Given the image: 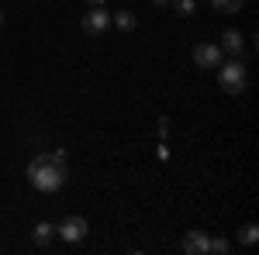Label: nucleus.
<instances>
[{
  "label": "nucleus",
  "instance_id": "nucleus-13",
  "mask_svg": "<svg viewBox=\"0 0 259 255\" xmlns=\"http://www.w3.org/2000/svg\"><path fill=\"white\" fill-rule=\"evenodd\" d=\"M169 7H173V11H177V14H183V18H187V14H194V11H197V7H194V0H169Z\"/></svg>",
  "mask_w": 259,
  "mask_h": 255
},
{
  "label": "nucleus",
  "instance_id": "nucleus-9",
  "mask_svg": "<svg viewBox=\"0 0 259 255\" xmlns=\"http://www.w3.org/2000/svg\"><path fill=\"white\" fill-rule=\"evenodd\" d=\"M111 24H118L121 31H132V28H135L139 21H135V14H132V11H118V14L111 18Z\"/></svg>",
  "mask_w": 259,
  "mask_h": 255
},
{
  "label": "nucleus",
  "instance_id": "nucleus-6",
  "mask_svg": "<svg viewBox=\"0 0 259 255\" xmlns=\"http://www.w3.org/2000/svg\"><path fill=\"white\" fill-rule=\"evenodd\" d=\"M183 252L187 255H207V235H204L200 228L187 231V235H183Z\"/></svg>",
  "mask_w": 259,
  "mask_h": 255
},
{
  "label": "nucleus",
  "instance_id": "nucleus-4",
  "mask_svg": "<svg viewBox=\"0 0 259 255\" xmlns=\"http://www.w3.org/2000/svg\"><path fill=\"white\" fill-rule=\"evenodd\" d=\"M87 231H90V224H87L83 217H66L62 224H56V235H59L62 241H69V245L83 241V238H87Z\"/></svg>",
  "mask_w": 259,
  "mask_h": 255
},
{
  "label": "nucleus",
  "instance_id": "nucleus-12",
  "mask_svg": "<svg viewBox=\"0 0 259 255\" xmlns=\"http://www.w3.org/2000/svg\"><path fill=\"white\" fill-rule=\"evenodd\" d=\"M228 255L232 252V245H228V241H225V238H207V255Z\"/></svg>",
  "mask_w": 259,
  "mask_h": 255
},
{
  "label": "nucleus",
  "instance_id": "nucleus-15",
  "mask_svg": "<svg viewBox=\"0 0 259 255\" xmlns=\"http://www.w3.org/2000/svg\"><path fill=\"white\" fill-rule=\"evenodd\" d=\"M87 4H90V7H104L107 0H87Z\"/></svg>",
  "mask_w": 259,
  "mask_h": 255
},
{
  "label": "nucleus",
  "instance_id": "nucleus-10",
  "mask_svg": "<svg viewBox=\"0 0 259 255\" xmlns=\"http://www.w3.org/2000/svg\"><path fill=\"white\" fill-rule=\"evenodd\" d=\"M211 7L221 11V14H239V11H242V0H211Z\"/></svg>",
  "mask_w": 259,
  "mask_h": 255
},
{
  "label": "nucleus",
  "instance_id": "nucleus-16",
  "mask_svg": "<svg viewBox=\"0 0 259 255\" xmlns=\"http://www.w3.org/2000/svg\"><path fill=\"white\" fill-rule=\"evenodd\" d=\"M152 4H156V7H169V0H152Z\"/></svg>",
  "mask_w": 259,
  "mask_h": 255
},
{
  "label": "nucleus",
  "instance_id": "nucleus-11",
  "mask_svg": "<svg viewBox=\"0 0 259 255\" xmlns=\"http://www.w3.org/2000/svg\"><path fill=\"white\" fill-rule=\"evenodd\" d=\"M239 241H242V245H256V241H259V228H256V224H242V228H239Z\"/></svg>",
  "mask_w": 259,
  "mask_h": 255
},
{
  "label": "nucleus",
  "instance_id": "nucleus-14",
  "mask_svg": "<svg viewBox=\"0 0 259 255\" xmlns=\"http://www.w3.org/2000/svg\"><path fill=\"white\" fill-rule=\"evenodd\" d=\"M159 135H162V138L169 135V121H166V118H159Z\"/></svg>",
  "mask_w": 259,
  "mask_h": 255
},
{
  "label": "nucleus",
  "instance_id": "nucleus-1",
  "mask_svg": "<svg viewBox=\"0 0 259 255\" xmlns=\"http://www.w3.org/2000/svg\"><path fill=\"white\" fill-rule=\"evenodd\" d=\"M28 179L31 186L41 190V193H56L66 186L69 179V166H66V152L62 148H52V152H41L28 162Z\"/></svg>",
  "mask_w": 259,
  "mask_h": 255
},
{
  "label": "nucleus",
  "instance_id": "nucleus-8",
  "mask_svg": "<svg viewBox=\"0 0 259 255\" xmlns=\"http://www.w3.org/2000/svg\"><path fill=\"white\" fill-rule=\"evenodd\" d=\"M31 238H35L38 245H49V241L56 238V224H49V221H38V224H35V231H31Z\"/></svg>",
  "mask_w": 259,
  "mask_h": 255
},
{
  "label": "nucleus",
  "instance_id": "nucleus-5",
  "mask_svg": "<svg viewBox=\"0 0 259 255\" xmlns=\"http://www.w3.org/2000/svg\"><path fill=\"white\" fill-rule=\"evenodd\" d=\"M107 28H111V14H107L104 7H94V11L83 14V31H87L90 38H100Z\"/></svg>",
  "mask_w": 259,
  "mask_h": 255
},
{
  "label": "nucleus",
  "instance_id": "nucleus-3",
  "mask_svg": "<svg viewBox=\"0 0 259 255\" xmlns=\"http://www.w3.org/2000/svg\"><path fill=\"white\" fill-rule=\"evenodd\" d=\"M221 59H225V52H221L214 41H200V45H194V66H200V69H218Z\"/></svg>",
  "mask_w": 259,
  "mask_h": 255
},
{
  "label": "nucleus",
  "instance_id": "nucleus-17",
  "mask_svg": "<svg viewBox=\"0 0 259 255\" xmlns=\"http://www.w3.org/2000/svg\"><path fill=\"white\" fill-rule=\"evenodd\" d=\"M0 24H4V11H0Z\"/></svg>",
  "mask_w": 259,
  "mask_h": 255
},
{
  "label": "nucleus",
  "instance_id": "nucleus-7",
  "mask_svg": "<svg viewBox=\"0 0 259 255\" xmlns=\"http://www.w3.org/2000/svg\"><path fill=\"white\" fill-rule=\"evenodd\" d=\"M242 45H245V38H242L235 28H228V31L221 35V41H218V48H221V52H228V56H239Z\"/></svg>",
  "mask_w": 259,
  "mask_h": 255
},
{
  "label": "nucleus",
  "instance_id": "nucleus-2",
  "mask_svg": "<svg viewBox=\"0 0 259 255\" xmlns=\"http://www.w3.org/2000/svg\"><path fill=\"white\" fill-rule=\"evenodd\" d=\"M218 86L225 90V93H232V97L245 93V86H249V69L239 62V56H235L232 62H221L218 66Z\"/></svg>",
  "mask_w": 259,
  "mask_h": 255
}]
</instances>
